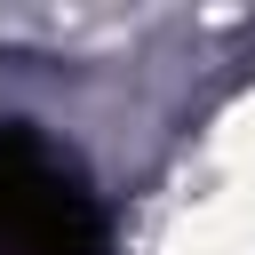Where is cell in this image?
I'll list each match as a JSON object with an SVG mask.
<instances>
[{"instance_id":"1","label":"cell","mask_w":255,"mask_h":255,"mask_svg":"<svg viewBox=\"0 0 255 255\" xmlns=\"http://www.w3.org/2000/svg\"><path fill=\"white\" fill-rule=\"evenodd\" d=\"M0 255H104V207L72 151L0 120Z\"/></svg>"}]
</instances>
